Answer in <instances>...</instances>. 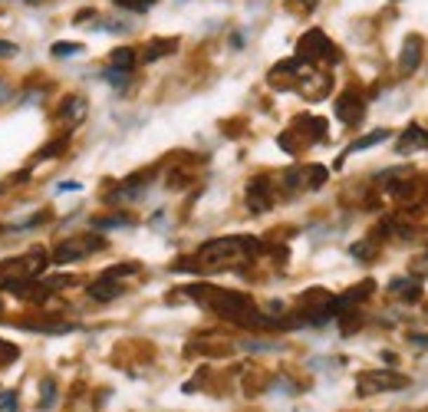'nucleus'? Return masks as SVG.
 Here are the masks:
<instances>
[{"instance_id":"f257e3e1","label":"nucleus","mask_w":428,"mask_h":412,"mask_svg":"<svg viewBox=\"0 0 428 412\" xmlns=\"http://www.w3.org/2000/svg\"><path fill=\"white\" fill-rule=\"evenodd\" d=\"M192 297L201 300L204 307L218 310L221 317H227V320H237V324H247V326L267 324V320H260V314H257L254 304H250V297H244V293L218 291V287H192Z\"/></svg>"},{"instance_id":"f03ea898","label":"nucleus","mask_w":428,"mask_h":412,"mask_svg":"<svg viewBox=\"0 0 428 412\" xmlns=\"http://www.w3.org/2000/svg\"><path fill=\"white\" fill-rule=\"evenodd\" d=\"M260 244L254 238H218V241H208L201 251H198V267L204 271H221L227 264L247 258V254H257Z\"/></svg>"},{"instance_id":"7ed1b4c3","label":"nucleus","mask_w":428,"mask_h":412,"mask_svg":"<svg viewBox=\"0 0 428 412\" xmlns=\"http://www.w3.org/2000/svg\"><path fill=\"white\" fill-rule=\"evenodd\" d=\"M297 60L303 63H316V60H336V46L326 40L323 30H307L297 44Z\"/></svg>"},{"instance_id":"20e7f679","label":"nucleus","mask_w":428,"mask_h":412,"mask_svg":"<svg viewBox=\"0 0 428 412\" xmlns=\"http://www.w3.org/2000/svg\"><path fill=\"white\" fill-rule=\"evenodd\" d=\"M106 241L96 238V234H86V238H66L60 248L53 251V264H73V260L89 258L93 251H102Z\"/></svg>"},{"instance_id":"39448f33","label":"nucleus","mask_w":428,"mask_h":412,"mask_svg":"<svg viewBox=\"0 0 428 412\" xmlns=\"http://www.w3.org/2000/svg\"><path fill=\"white\" fill-rule=\"evenodd\" d=\"M402 386H408V380L389 373V369H373V373H366L359 380V392L363 396H373V392H382V390H402Z\"/></svg>"},{"instance_id":"423d86ee","label":"nucleus","mask_w":428,"mask_h":412,"mask_svg":"<svg viewBox=\"0 0 428 412\" xmlns=\"http://www.w3.org/2000/svg\"><path fill=\"white\" fill-rule=\"evenodd\" d=\"M283 182L290 188H320L326 182V168L323 165H297V168H290L287 178Z\"/></svg>"},{"instance_id":"0eeeda50","label":"nucleus","mask_w":428,"mask_h":412,"mask_svg":"<svg viewBox=\"0 0 428 412\" xmlns=\"http://www.w3.org/2000/svg\"><path fill=\"white\" fill-rule=\"evenodd\" d=\"M363 112H366V102L356 89L342 93L340 102H336V116H340V122H346V126H356V122L363 119Z\"/></svg>"},{"instance_id":"6e6552de","label":"nucleus","mask_w":428,"mask_h":412,"mask_svg":"<svg viewBox=\"0 0 428 412\" xmlns=\"http://www.w3.org/2000/svg\"><path fill=\"white\" fill-rule=\"evenodd\" d=\"M422 50H425V40H422L418 33L406 36V44H402V56H399V69H402V73H415L418 63H422Z\"/></svg>"},{"instance_id":"1a4fd4ad","label":"nucleus","mask_w":428,"mask_h":412,"mask_svg":"<svg viewBox=\"0 0 428 412\" xmlns=\"http://www.w3.org/2000/svg\"><path fill=\"white\" fill-rule=\"evenodd\" d=\"M247 205H250V211H267V208L274 205L270 185H267V182H260V178L247 185Z\"/></svg>"},{"instance_id":"9d476101","label":"nucleus","mask_w":428,"mask_h":412,"mask_svg":"<svg viewBox=\"0 0 428 412\" xmlns=\"http://www.w3.org/2000/svg\"><path fill=\"white\" fill-rule=\"evenodd\" d=\"M119 293H122V284H119V277H112V274L99 277V281L89 287V297H93V300H116Z\"/></svg>"},{"instance_id":"9b49d317","label":"nucleus","mask_w":428,"mask_h":412,"mask_svg":"<svg viewBox=\"0 0 428 412\" xmlns=\"http://www.w3.org/2000/svg\"><path fill=\"white\" fill-rule=\"evenodd\" d=\"M415 149H428V132L422 126H408L406 135L399 139V152L408 155V152H415Z\"/></svg>"},{"instance_id":"f8f14e48","label":"nucleus","mask_w":428,"mask_h":412,"mask_svg":"<svg viewBox=\"0 0 428 412\" xmlns=\"http://www.w3.org/2000/svg\"><path fill=\"white\" fill-rule=\"evenodd\" d=\"M389 291L402 297V300H418V293H422V281L415 277H396V281L389 284Z\"/></svg>"},{"instance_id":"ddd939ff","label":"nucleus","mask_w":428,"mask_h":412,"mask_svg":"<svg viewBox=\"0 0 428 412\" xmlns=\"http://www.w3.org/2000/svg\"><path fill=\"white\" fill-rule=\"evenodd\" d=\"M60 119L66 122V126H76V122L86 119V99L83 96H73L63 102V112H60Z\"/></svg>"},{"instance_id":"4468645a","label":"nucleus","mask_w":428,"mask_h":412,"mask_svg":"<svg viewBox=\"0 0 428 412\" xmlns=\"http://www.w3.org/2000/svg\"><path fill=\"white\" fill-rule=\"evenodd\" d=\"M109 66H112V69H126V73H132V66H135V50H128V46L116 50L112 60H109Z\"/></svg>"},{"instance_id":"2eb2a0df","label":"nucleus","mask_w":428,"mask_h":412,"mask_svg":"<svg viewBox=\"0 0 428 412\" xmlns=\"http://www.w3.org/2000/svg\"><path fill=\"white\" fill-rule=\"evenodd\" d=\"M53 406H56V380L46 376L40 383V409H53Z\"/></svg>"},{"instance_id":"dca6fc26","label":"nucleus","mask_w":428,"mask_h":412,"mask_svg":"<svg viewBox=\"0 0 428 412\" xmlns=\"http://www.w3.org/2000/svg\"><path fill=\"white\" fill-rule=\"evenodd\" d=\"M389 139V132L385 129H375L373 135H363V139H356L353 145H349V152H363V149H373V145H379V142Z\"/></svg>"},{"instance_id":"f3484780","label":"nucleus","mask_w":428,"mask_h":412,"mask_svg":"<svg viewBox=\"0 0 428 412\" xmlns=\"http://www.w3.org/2000/svg\"><path fill=\"white\" fill-rule=\"evenodd\" d=\"M175 46H178V40H152L145 60H159V56H168Z\"/></svg>"},{"instance_id":"a211bd4d","label":"nucleus","mask_w":428,"mask_h":412,"mask_svg":"<svg viewBox=\"0 0 428 412\" xmlns=\"http://www.w3.org/2000/svg\"><path fill=\"white\" fill-rule=\"evenodd\" d=\"M102 79H106L109 86H116V89H126V83H128V73H126V69H112V66H109L106 73H102Z\"/></svg>"},{"instance_id":"6ab92c4d","label":"nucleus","mask_w":428,"mask_h":412,"mask_svg":"<svg viewBox=\"0 0 428 412\" xmlns=\"http://www.w3.org/2000/svg\"><path fill=\"white\" fill-rule=\"evenodd\" d=\"M99 231H109V228H128L132 221L128 218H99V221H93Z\"/></svg>"},{"instance_id":"aec40b11","label":"nucleus","mask_w":428,"mask_h":412,"mask_svg":"<svg viewBox=\"0 0 428 412\" xmlns=\"http://www.w3.org/2000/svg\"><path fill=\"white\" fill-rule=\"evenodd\" d=\"M53 56H76V53H83V44H53V50H50Z\"/></svg>"},{"instance_id":"412c9836","label":"nucleus","mask_w":428,"mask_h":412,"mask_svg":"<svg viewBox=\"0 0 428 412\" xmlns=\"http://www.w3.org/2000/svg\"><path fill=\"white\" fill-rule=\"evenodd\" d=\"M0 412H17V392L13 390L0 392Z\"/></svg>"},{"instance_id":"4be33fe9","label":"nucleus","mask_w":428,"mask_h":412,"mask_svg":"<svg viewBox=\"0 0 428 412\" xmlns=\"http://www.w3.org/2000/svg\"><path fill=\"white\" fill-rule=\"evenodd\" d=\"M119 7H128V11H135V13H142V11H149L155 0H116Z\"/></svg>"},{"instance_id":"5701e85b","label":"nucleus","mask_w":428,"mask_h":412,"mask_svg":"<svg viewBox=\"0 0 428 412\" xmlns=\"http://www.w3.org/2000/svg\"><path fill=\"white\" fill-rule=\"evenodd\" d=\"M375 244H353V258H373Z\"/></svg>"},{"instance_id":"b1692460","label":"nucleus","mask_w":428,"mask_h":412,"mask_svg":"<svg viewBox=\"0 0 428 412\" xmlns=\"http://www.w3.org/2000/svg\"><path fill=\"white\" fill-rule=\"evenodd\" d=\"M20 53V46L11 44V40H0V56H17Z\"/></svg>"},{"instance_id":"393cba45","label":"nucleus","mask_w":428,"mask_h":412,"mask_svg":"<svg viewBox=\"0 0 428 412\" xmlns=\"http://www.w3.org/2000/svg\"><path fill=\"white\" fill-rule=\"evenodd\" d=\"M63 145H66V139H60V142H50V145H46V149H43V152H40V159H50V155H56V152H60V149H63Z\"/></svg>"},{"instance_id":"a878e982","label":"nucleus","mask_w":428,"mask_h":412,"mask_svg":"<svg viewBox=\"0 0 428 412\" xmlns=\"http://www.w3.org/2000/svg\"><path fill=\"white\" fill-rule=\"evenodd\" d=\"M13 357H17V347H11V343L0 340V359H13Z\"/></svg>"},{"instance_id":"bb28decb","label":"nucleus","mask_w":428,"mask_h":412,"mask_svg":"<svg viewBox=\"0 0 428 412\" xmlns=\"http://www.w3.org/2000/svg\"><path fill=\"white\" fill-rule=\"evenodd\" d=\"M13 96V89L7 86V83H4V79H0V102H7V99Z\"/></svg>"},{"instance_id":"cd10ccee","label":"nucleus","mask_w":428,"mask_h":412,"mask_svg":"<svg viewBox=\"0 0 428 412\" xmlns=\"http://www.w3.org/2000/svg\"><path fill=\"white\" fill-rule=\"evenodd\" d=\"M79 188H83L79 182H63V185H60V192H79Z\"/></svg>"},{"instance_id":"c85d7f7f","label":"nucleus","mask_w":428,"mask_h":412,"mask_svg":"<svg viewBox=\"0 0 428 412\" xmlns=\"http://www.w3.org/2000/svg\"><path fill=\"white\" fill-rule=\"evenodd\" d=\"M27 4H40V0H27Z\"/></svg>"}]
</instances>
